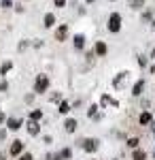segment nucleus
<instances>
[{"mask_svg": "<svg viewBox=\"0 0 155 160\" xmlns=\"http://www.w3.org/2000/svg\"><path fill=\"white\" fill-rule=\"evenodd\" d=\"M138 143H140V139H138V137H132V139H128V148H132V149L138 148Z\"/></svg>", "mask_w": 155, "mask_h": 160, "instance_id": "obj_21", "label": "nucleus"}, {"mask_svg": "<svg viewBox=\"0 0 155 160\" xmlns=\"http://www.w3.org/2000/svg\"><path fill=\"white\" fill-rule=\"evenodd\" d=\"M143 19H144V22H149V19H151V11H147V13H144V15H143Z\"/></svg>", "mask_w": 155, "mask_h": 160, "instance_id": "obj_31", "label": "nucleus"}, {"mask_svg": "<svg viewBox=\"0 0 155 160\" xmlns=\"http://www.w3.org/2000/svg\"><path fill=\"white\" fill-rule=\"evenodd\" d=\"M7 88H9V83H7V81H0V92H4Z\"/></svg>", "mask_w": 155, "mask_h": 160, "instance_id": "obj_30", "label": "nucleus"}, {"mask_svg": "<svg viewBox=\"0 0 155 160\" xmlns=\"http://www.w3.org/2000/svg\"><path fill=\"white\" fill-rule=\"evenodd\" d=\"M11 68H13V62H9V60H7L4 64H2V66H0V75H7L9 71H11Z\"/></svg>", "mask_w": 155, "mask_h": 160, "instance_id": "obj_20", "label": "nucleus"}, {"mask_svg": "<svg viewBox=\"0 0 155 160\" xmlns=\"http://www.w3.org/2000/svg\"><path fill=\"white\" fill-rule=\"evenodd\" d=\"M4 122H7V115H4V111L0 109V124H4Z\"/></svg>", "mask_w": 155, "mask_h": 160, "instance_id": "obj_29", "label": "nucleus"}, {"mask_svg": "<svg viewBox=\"0 0 155 160\" xmlns=\"http://www.w3.org/2000/svg\"><path fill=\"white\" fill-rule=\"evenodd\" d=\"M64 130H66V132H74V130H77V120H74V118H68V120L64 122Z\"/></svg>", "mask_w": 155, "mask_h": 160, "instance_id": "obj_10", "label": "nucleus"}, {"mask_svg": "<svg viewBox=\"0 0 155 160\" xmlns=\"http://www.w3.org/2000/svg\"><path fill=\"white\" fill-rule=\"evenodd\" d=\"M28 135L30 137H38L40 135V126H38V122H28Z\"/></svg>", "mask_w": 155, "mask_h": 160, "instance_id": "obj_8", "label": "nucleus"}, {"mask_svg": "<svg viewBox=\"0 0 155 160\" xmlns=\"http://www.w3.org/2000/svg\"><path fill=\"white\" fill-rule=\"evenodd\" d=\"M24 141H19V139H15L11 143V148H9V156H13V158H17V156H21L24 154Z\"/></svg>", "mask_w": 155, "mask_h": 160, "instance_id": "obj_4", "label": "nucleus"}, {"mask_svg": "<svg viewBox=\"0 0 155 160\" xmlns=\"http://www.w3.org/2000/svg\"><path fill=\"white\" fill-rule=\"evenodd\" d=\"M125 79H128V73L123 71V73H119V77H115V81H113V86H115V88H121V86H123V81H125Z\"/></svg>", "mask_w": 155, "mask_h": 160, "instance_id": "obj_14", "label": "nucleus"}, {"mask_svg": "<svg viewBox=\"0 0 155 160\" xmlns=\"http://www.w3.org/2000/svg\"><path fill=\"white\" fill-rule=\"evenodd\" d=\"M85 2H87V4H92V2H94V0H85Z\"/></svg>", "mask_w": 155, "mask_h": 160, "instance_id": "obj_34", "label": "nucleus"}, {"mask_svg": "<svg viewBox=\"0 0 155 160\" xmlns=\"http://www.w3.org/2000/svg\"><path fill=\"white\" fill-rule=\"evenodd\" d=\"M96 111H98V105H92V107L87 109V115H92V118H94V115H96Z\"/></svg>", "mask_w": 155, "mask_h": 160, "instance_id": "obj_25", "label": "nucleus"}, {"mask_svg": "<svg viewBox=\"0 0 155 160\" xmlns=\"http://www.w3.org/2000/svg\"><path fill=\"white\" fill-rule=\"evenodd\" d=\"M151 120H153V115H151L149 111H143V113H140V118H138V122L143 124V126H147V124H151Z\"/></svg>", "mask_w": 155, "mask_h": 160, "instance_id": "obj_13", "label": "nucleus"}, {"mask_svg": "<svg viewBox=\"0 0 155 160\" xmlns=\"http://www.w3.org/2000/svg\"><path fill=\"white\" fill-rule=\"evenodd\" d=\"M43 26H45V28H53V26H55V15H53V13H47L45 19H43Z\"/></svg>", "mask_w": 155, "mask_h": 160, "instance_id": "obj_12", "label": "nucleus"}, {"mask_svg": "<svg viewBox=\"0 0 155 160\" xmlns=\"http://www.w3.org/2000/svg\"><path fill=\"white\" fill-rule=\"evenodd\" d=\"M7 156H9V152H0V160H7Z\"/></svg>", "mask_w": 155, "mask_h": 160, "instance_id": "obj_32", "label": "nucleus"}, {"mask_svg": "<svg viewBox=\"0 0 155 160\" xmlns=\"http://www.w3.org/2000/svg\"><path fill=\"white\" fill-rule=\"evenodd\" d=\"M143 7H144V0H130V9H134V11H138Z\"/></svg>", "mask_w": 155, "mask_h": 160, "instance_id": "obj_18", "label": "nucleus"}, {"mask_svg": "<svg viewBox=\"0 0 155 160\" xmlns=\"http://www.w3.org/2000/svg\"><path fill=\"white\" fill-rule=\"evenodd\" d=\"M49 77L47 75H38L36 77V81H34V94H45L47 92V88H49Z\"/></svg>", "mask_w": 155, "mask_h": 160, "instance_id": "obj_2", "label": "nucleus"}, {"mask_svg": "<svg viewBox=\"0 0 155 160\" xmlns=\"http://www.w3.org/2000/svg\"><path fill=\"white\" fill-rule=\"evenodd\" d=\"M17 160H34V158H32V154H30V152H24L21 156H17Z\"/></svg>", "mask_w": 155, "mask_h": 160, "instance_id": "obj_23", "label": "nucleus"}, {"mask_svg": "<svg viewBox=\"0 0 155 160\" xmlns=\"http://www.w3.org/2000/svg\"><path fill=\"white\" fill-rule=\"evenodd\" d=\"M143 90H144V81H143V79H138V81L134 83V88H132V94H134V96H140Z\"/></svg>", "mask_w": 155, "mask_h": 160, "instance_id": "obj_11", "label": "nucleus"}, {"mask_svg": "<svg viewBox=\"0 0 155 160\" xmlns=\"http://www.w3.org/2000/svg\"><path fill=\"white\" fill-rule=\"evenodd\" d=\"M72 45H74V49H77V51H83L85 49V37H83V34H77L74 41H72Z\"/></svg>", "mask_w": 155, "mask_h": 160, "instance_id": "obj_9", "label": "nucleus"}, {"mask_svg": "<svg viewBox=\"0 0 155 160\" xmlns=\"http://www.w3.org/2000/svg\"><path fill=\"white\" fill-rule=\"evenodd\" d=\"M55 41L58 43H64L66 38H68V24H62V26H58V30H55Z\"/></svg>", "mask_w": 155, "mask_h": 160, "instance_id": "obj_5", "label": "nucleus"}, {"mask_svg": "<svg viewBox=\"0 0 155 160\" xmlns=\"http://www.w3.org/2000/svg\"><path fill=\"white\" fill-rule=\"evenodd\" d=\"M60 158H62V160H70V158H72V149H70V148H64V149L60 152Z\"/></svg>", "mask_w": 155, "mask_h": 160, "instance_id": "obj_17", "label": "nucleus"}, {"mask_svg": "<svg viewBox=\"0 0 155 160\" xmlns=\"http://www.w3.org/2000/svg\"><path fill=\"white\" fill-rule=\"evenodd\" d=\"M62 113V115H68V111H70V105H68V102H66V100H62L60 102V109H58Z\"/></svg>", "mask_w": 155, "mask_h": 160, "instance_id": "obj_19", "label": "nucleus"}, {"mask_svg": "<svg viewBox=\"0 0 155 160\" xmlns=\"http://www.w3.org/2000/svg\"><path fill=\"white\" fill-rule=\"evenodd\" d=\"M30 120H32V122H40V120H43V111L40 109H32L30 111Z\"/></svg>", "mask_w": 155, "mask_h": 160, "instance_id": "obj_15", "label": "nucleus"}, {"mask_svg": "<svg viewBox=\"0 0 155 160\" xmlns=\"http://www.w3.org/2000/svg\"><path fill=\"white\" fill-rule=\"evenodd\" d=\"M0 4H2V9H11V7H13L11 0H0Z\"/></svg>", "mask_w": 155, "mask_h": 160, "instance_id": "obj_24", "label": "nucleus"}, {"mask_svg": "<svg viewBox=\"0 0 155 160\" xmlns=\"http://www.w3.org/2000/svg\"><path fill=\"white\" fill-rule=\"evenodd\" d=\"M138 64H140V66H147V58H144V56H138Z\"/></svg>", "mask_w": 155, "mask_h": 160, "instance_id": "obj_28", "label": "nucleus"}, {"mask_svg": "<svg viewBox=\"0 0 155 160\" xmlns=\"http://www.w3.org/2000/svg\"><path fill=\"white\" fill-rule=\"evenodd\" d=\"M51 102H62V94L60 92H53V94H51Z\"/></svg>", "mask_w": 155, "mask_h": 160, "instance_id": "obj_22", "label": "nucleus"}, {"mask_svg": "<svg viewBox=\"0 0 155 160\" xmlns=\"http://www.w3.org/2000/svg\"><path fill=\"white\" fill-rule=\"evenodd\" d=\"M151 75H155V64H153V66H151Z\"/></svg>", "mask_w": 155, "mask_h": 160, "instance_id": "obj_33", "label": "nucleus"}, {"mask_svg": "<svg viewBox=\"0 0 155 160\" xmlns=\"http://www.w3.org/2000/svg\"><path fill=\"white\" fill-rule=\"evenodd\" d=\"M53 4H55L58 9H64V7H66V0H53Z\"/></svg>", "mask_w": 155, "mask_h": 160, "instance_id": "obj_26", "label": "nucleus"}, {"mask_svg": "<svg viewBox=\"0 0 155 160\" xmlns=\"http://www.w3.org/2000/svg\"><path fill=\"white\" fill-rule=\"evenodd\" d=\"M4 124H7L9 130H19V128L24 126V120H21V118H7Z\"/></svg>", "mask_w": 155, "mask_h": 160, "instance_id": "obj_6", "label": "nucleus"}, {"mask_svg": "<svg viewBox=\"0 0 155 160\" xmlns=\"http://www.w3.org/2000/svg\"><path fill=\"white\" fill-rule=\"evenodd\" d=\"M106 51H108V47H106V43H104V41H98V43H96V47H94V53L98 56V58H102V56H106Z\"/></svg>", "mask_w": 155, "mask_h": 160, "instance_id": "obj_7", "label": "nucleus"}, {"mask_svg": "<svg viewBox=\"0 0 155 160\" xmlns=\"http://www.w3.org/2000/svg\"><path fill=\"white\" fill-rule=\"evenodd\" d=\"M132 160H147V152H143V149H134V154H132Z\"/></svg>", "mask_w": 155, "mask_h": 160, "instance_id": "obj_16", "label": "nucleus"}, {"mask_svg": "<svg viewBox=\"0 0 155 160\" xmlns=\"http://www.w3.org/2000/svg\"><path fill=\"white\" fill-rule=\"evenodd\" d=\"M45 160H62V158H60V154H47Z\"/></svg>", "mask_w": 155, "mask_h": 160, "instance_id": "obj_27", "label": "nucleus"}, {"mask_svg": "<svg viewBox=\"0 0 155 160\" xmlns=\"http://www.w3.org/2000/svg\"><path fill=\"white\" fill-rule=\"evenodd\" d=\"M77 143H79V148H83L87 154H94V152H98V148H100V141H98L96 137H83V139H79Z\"/></svg>", "mask_w": 155, "mask_h": 160, "instance_id": "obj_1", "label": "nucleus"}, {"mask_svg": "<svg viewBox=\"0 0 155 160\" xmlns=\"http://www.w3.org/2000/svg\"><path fill=\"white\" fill-rule=\"evenodd\" d=\"M121 30V15L119 13H110L108 17V32H119Z\"/></svg>", "mask_w": 155, "mask_h": 160, "instance_id": "obj_3", "label": "nucleus"}]
</instances>
